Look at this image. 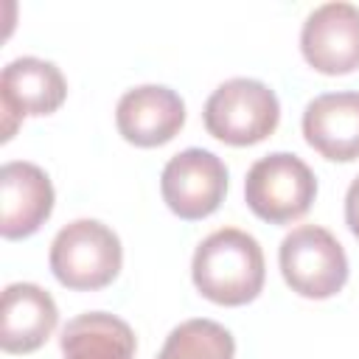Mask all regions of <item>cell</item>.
I'll return each instance as SVG.
<instances>
[{
    "mask_svg": "<svg viewBox=\"0 0 359 359\" xmlns=\"http://www.w3.org/2000/svg\"><path fill=\"white\" fill-rule=\"evenodd\" d=\"M0 348L6 353H31L48 342L59 311L53 297L36 283H8L3 289Z\"/></svg>",
    "mask_w": 359,
    "mask_h": 359,
    "instance_id": "cell-12",
    "label": "cell"
},
{
    "mask_svg": "<svg viewBox=\"0 0 359 359\" xmlns=\"http://www.w3.org/2000/svg\"><path fill=\"white\" fill-rule=\"evenodd\" d=\"M160 191L171 213L196 222L222 205L227 194V168L208 149H185L165 163Z\"/></svg>",
    "mask_w": 359,
    "mask_h": 359,
    "instance_id": "cell-6",
    "label": "cell"
},
{
    "mask_svg": "<svg viewBox=\"0 0 359 359\" xmlns=\"http://www.w3.org/2000/svg\"><path fill=\"white\" fill-rule=\"evenodd\" d=\"M191 275L202 297L219 306H244L264 289L261 244L238 227H222L199 241Z\"/></svg>",
    "mask_w": 359,
    "mask_h": 359,
    "instance_id": "cell-1",
    "label": "cell"
},
{
    "mask_svg": "<svg viewBox=\"0 0 359 359\" xmlns=\"http://www.w3.org/2000/svg\"><path fill=\"white\" fill-rule=\"evenodd\" d=\"M205 129L230 146H252L269 137L280 121L278 95L258 79H230L219 84L202 109Z\"/></svg>",
    "mask_w": 359,
    "mask_h": 359,
    "instance_id": "cell-3",
    "label": "cell"
},
{
    "mask_svg": "<svg viewBox=\"0 0 359 359\" xmlns=\"http://www.w3.org/2000/svg\"><path fill=\"white\" fill-rule=\"evenodd\" d=\"M314 196V171L289 151H272L255 160L244 180V199L250 210L269 224H286L300 219L311 208Z\"/></svg>",
    "mask_w": 359,
    "mask_h": 359,
    "instance_id": "cell-4",
    "label": "cell"
},
{
    "mask_svg": "<svg viewBox=\"0 0 359 359\" xmlns=\"http://www.w3.org/2000/svg\"><path fill=\"white\" fill-rule=\"evenodd\" d=\"M283 280L300 297H334L348 280V255L342 244L320 224L294 227L278 250Z\"/></svg>",
    "mask_w": 359,
    "mask_h": 359,
    "instance_id": "cell-5",
    "label": "cell"
},
{
    "mask_svg": "<svg viewBox=\"0 0 359 359\" xmlns=\"http://www.w3.org/2000/svg\"><path fill=\"white\" fill-rule=\"evenodd\" d=\"M65 359H132L135 331L115 314L87 311L73 317L59 337Z\"/></svg>",
    "mask_w": 359,
    "mask_h": 359,
    "instance_id": "cell-13",
    "label": "cell"
},
{
    "mask_svg": "<svg viewBox=\"0 0 359 359\" xmlns=\"http://www.w3.org/2000/svg\"><path fill=\"white\" fill-rule=\"evenodd\" d=\"M53 210V185L48 174L25 160L0 168V233L3 238H25L36 233Z\"/></svg>",
    "mask_w": 359,
    "mask_h": 359,
    "instance_id": "cell-10",
    "label": "cell"
},
{
    "mask_svg": "<svg viewBox=\"0 0 359 359\" xmlns=\"http://www.w3.org/2000/svg\"><path fill=\"white\" fill-rule=\"evenodd\" d=\"M67 81L53 62L36 56H20L0 73V109H3V140L17 129L25 115H50L62 107Z\"/></svg>",
    "mask_w": 359,
    "mask_h": 359,
    "instance_id": "cell-7",
    "label": "cell"
},
{
    "mask_svg": "<svg viewBox=\"0 0 359 359\" xmlns=\"http://www.w3.org/2000/svg\"><path fill=\"white\" fill-rule=\"evenodd\" d=\"M345 222L351 233L359 238V177L348 185V194H345Z\"/></svg>",
    "mask_w": 359,
    "mask_h": 359,
    "instance_id": "cell-15",
    "label": "cell"
},
{
    "mask_svg": "<svg viewBox=\"0 0 359 359\" xmlns=\"http://www.w3.org/2000/svg\"><path fill=\"white\" fill-rule=\"evenodd\" d=\"M236 339L216 320H185L165 337L154 359H233Z\"/></svg>",
    "mask_w": 359,
    "mask_h": 359,
    "instance_id": "cell-14",
    "label": "cell"
},
{
    "mask_svg": "<svg viewBox=\"0 0 359 359\" xmlns=\"http://www.w3.org/2000/svg\"><path fill=\"white\" fill-rule=\"evenodd\" d=\"M303 59L325 73L342 76L359 67V8L353 3H323L317 6L300 31Z\"/></svg>",
    "mask_w": 359,
    "mask_h": 359,
    "instance_id": "cell-8",
    "label": "cell"
},
{
    "mask_svg": "<svg viewBox=\"0 0 359 359\" xmlns=\"http://www.w3.org/2000/svg\"><path fill=\"white\" fill-rule=\"evenodd\" d=\"M306 143L325 160L359 157V93H323L303 109Z\"/></svg>",
    "mask_w": 359,
    "mask_h": 359,
    "instance_id": "cell-11",
    "label": "cell"
},
{
    "mask_svg": "<svg viewBox=\"0 0 359 359\" xmlns=\"http://www.w3.org/2000/svg\"><path fill=\"white\" fill-rule=\"evenodd\" d=\"M115 123L123 140L135 146H163L182 129L185 104L171 87L140 84L121 95L115 107Z\"/></svg>",
    "mask_w": 359,
    "mask_h": 359,
    "instance_id": "cell-9",
    "label": "cell"
},
{
    "mask_svg": "<svg viewBox=\"0 0 359 359\" xmlns=\"http://www.w3.org/2000/svg\"><path fill=\"white\" fill-rule=\"evenodd\" d=\"M121 238L98 219L65 224L50 244V269L56 280L76 292L104 289L121 272Z\"/></svg>",
    "mask_w": 359,
    "mask_h": 359,
    "instance_id": "cell-2",
    "label": "cell"
}]
</instances>
